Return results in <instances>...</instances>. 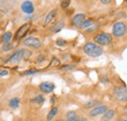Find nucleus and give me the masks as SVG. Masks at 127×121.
Masks as SVG:
<instances>
[{
	"mask_svg": "<svg viewBox=\"0 0 127 121\" xmlns=\"http://www.w3.org/2000/svg\"><path fill=\"white\" fill-rule=\"evenodd\" d=\"M83 50L85 52V54L91 58H97L100 57L103 54V49L100 45H97L95 43L92 42H87L85 43V45L83 47Z\"/></svg>",
	"mask_w": 127,
	"mask_h": 121,
	"instance_id": "nucleus-1",
	"label": "nucleus"
},
{
	"mask_svg": "<svg viewBox=\"0 0 127 121\" xmlns=\"http://www.w3.org/2000/svg\"><path fill=\"white\" fill-rule=\"evenodd\" d=\"M112 95L115 98V100L121 103L127 102V88L125 87H122V86L114 87L112 90Z\"/></svg>",
	"mask_w": 127,
	"mask_h": 121,
	"instance_id": "nucleus-2",
	"label": "nucleus"
},
{
	"mask_svg": "<svg viewBox=\"0 0 127 121\" xmlns=\"http://www.w3.org/2000/svg\"><path fill=\"white\" fill-rule=\"evenodd\" d=\"M94 41L95 43H97L98 45H110L112 41V38H111V35L109 33H106V32H102V33H99L97 34L95 37H94Z\"/></svg>",
	"mask_w": 127,
	"mask_h": 121,
	"instance_id": "nucleus-3",
	"label": "nucleus"
},
{
	"mask_svg": "<svg viewBox=\"0 0 127 121\" xmlns=\"http://www.w3.org/2000/svg\"><path fill=\"white\" fill-rule=\"evenodd\" d=\"M127 31V26L123 22L115 23L112 27V34L115 37H122Z\"/></svg>",
	"mask_w": 127,
	"mask_h": 121,
	"instance_id": "nucleus-4",
	"label": "nucleus"
},
{
	"mask_svg": "<svg viewBox=\"0 0 127 121\" xmlns=\"http://www.w3.org/2000/svg\"><path fill=\"white\" fill-rule=\"evenodd\" d=\"M24 53H25V49H19V50H17V51H15L8 58V61L10 63H18V62H20L23 59H25Z\"/></svg>",
	"mask_w": 127,
	"mask_h": 121,
	"instance_id": "nucleus-5",
	"label": "nucleus"
},
{
	"mask_svg": "<svg viewBox=\"0 0 127 121\" xmlns=\"http://www.w3.org/2000/svg\"><path fill=\"white\" fill-rule=\"evenodd\" d=\"M23 44L27 47L30 48H34V49H38L41 47V42L39 39L34 38V37H28L23 41Z\"/></svg>",
	"mask_w": 127,
	"mask_h": 121,
	"instance_id": "nucleus-6",
	"label": "nucleus"
},
{
	"mask_svg": "<svg viewBox=\"0 0 127 121\" xmlns=\"http://www.w3.org/2000/svg\"><path fill=\"white\" fill-rule=\"evenodd\" d=\"M108 111V107L107 106H104V105H100V106H96L94 108H92L89 112V115L91 117H95V116H98L100 114H104Z\"/></svg>",
	"mask_w": 127,
	"mask_h": 121,
	"instance_id": "nucleus-7",
	"label": "nucleus"
},
{
	"mask_svg": "<svg viewBox=\"0 0 127 121\" xmlns=\"http://www.w3.org/2000/svg\"><path fill=\"white\" fill-rule=\"evenodd\" d=\"M21 8H22V11L24 13L29 14V15H31L34 12V6H33L32 1H30V0L24 1L22 3V5H21Z\"/></svg>",
	"mask_w": 127,
	"mask_h": 121,
	"instance_id": "nucleus-8",
	"label": "nucleus"
},
{
	"mask_svg": "<svg viewBox=\"0 0 127 121\" xmlns=\"http://www.w3.org/2000/svg\"><path fill=\"white\" fill-rule=\"evenodd\" d=\"M86 20V15L85 14H76L71 20V25L77 29H79L82 23Z\"/></svg>",
	"mask_w": 127,
	"mask_h": 121,
	"instance_id": "nucleus-9",
	"label": "nucleus"
},
{
	"mask_svg": "<svg viewBox=\"0 0 127 121\" xmlns=\"http://www.w3.org/2000/svg\"><path fill=\"white\" fill-rule=\"evenodd\" d=\"M30 28H31V25L30 24H24L19 30H17L16 34H15V39L19 40L22 37H24L26 35V33L28 32V30H30Z\"/></svg>",
	"mask_w": 127,
	"mask_h": 121,
	"instance_id": "nucleus-10",
	"label": "nucleus"
},
{
	"mask_svg": "<svg viewBox=\"0 0 127 121\" xmlns=\"http://www.w3.org/2000/svg\"><path fill=\"white\" fill-rule=\"evenodd\" d=\"M39 89H40V91H42L43 93H45V94H49V93L53 92V90L55 89V85L53 83L49 82V81H45V82L40 83Z\"/></svg>",
	"mask_w": 127,
	"mask_h": 121,
	"instance_id": "nucleus-11",
	"label": "nucleus"
},
{
	"mask_svg": "<svg viewBox=\"0 0 127 121\" xmlns=\"http://www.w3.org/2000/svg\"><path fill=\"white\" fill-rule=\"evenodd\" d=\"M57 15V10L56 9H54V10H52V11H50L49 13L47 14V16L45 17V19H44V23H43V26H48L54 19H55V17Z\"/></svg>",
	"mask_w": 127,
	"mask_h": 121,
	"instance_id": "nucleus-12",
	"label": "nucleus"
},
{
	"mask_svg": "<svg viewBox=\"0 0 127 121\" xmlns=\"http://www.w3.org/2000/svg\"><path fill=\"white\" fill-rule=\"evenodd\" d=\"M114 115H115V111L113 109H108V111L104 113V115L102 116L101 121H110L114 117Z\"/></svg>",
	"mask_w": 127,
	"mask_h": 121,
	"instance_id": "nucleus-13",
	"label": "nucleus"
},
{
	"mask_svg": "<svg viewBox=\"0 0 127 121\" xmlns=\"http://www.w3.org/2000/svg\"><path fill=\"white\" fill-rule=\"evenodd\" d=\"M100 104H101V102L98 101V100H91V101H89V102L84 104V108H86V109L94 108L96 106H100Z\"/></svg>",
	"mask_w": 127,
	"mask_h": 121,
	"instance_id": "nucleus-14",
	"label": "nucleus"
},
{
	"mask_svg": "<svg viewBox=\"0 0 127 121\" xmlns=\"http://www.w3.org/2000/svg\"><path fill=\"white\" fill-rule=\"evenodd\" d=\"M65 121H80L77 113L75 111H68L66 113V120Z\"/></svg>",
	"mask_w": 127,
	"mask_h": 121,
	"instance_id": "nucleus-15",
	"label": "nucleus"
},
{
	"mask_svg": "<svg viewBox=\"0 0 127 121\" xmlns=\"http://www.w3.org/2000/svg\"><path fill=\"white\" fill-rule=\"evenodd\" d=\"M12 37H13L12 32L11 31H6L5 33L2 34L1 41H2V43H8V42H10V40L12 39Z\"/></svg>",
	"mask_w": 127,
	"mask_h": 121,
	"instance_id": "nucleus-16",
	"label": "nucleus"
},
{
	"mask_svg": "<svg viewBox=\"0 0 127 121\" xmlns=\"http://www.w3.org/2000/svg\"><path fill=\"white\" fill-rule=\"evenodd\" d=\"M57 113H58V107H57V106H53V107L50 109L49 113L47 114V120L48 121L53 120L54 117L57 115Z\"/></svg>",
	"mask_w": 127,
	"mask_h": 121,
	"instance_id": "nucleus-17",
	"label": "nucleus"
},
{
	"mask_svg": "<svg viewBox=\"0 0 127 121\" xmlns=\"http://www.w3.org/2000/svg\"><path fill=\"white\" fill-rule=\"evenodd\" d=\"M63 28H64V21H58V22L51 28V31H52V32H59Z\"/></svg>",
	"mask_w": 127,
	"mask_h": 121,
	"instance_id": "nucleus-18",
	"label": "nucleus"
},
{
	"mask_svg": "<svg viewBox=\"0 0 127 121\" xmlns=\"http://www.w3.org/2000/svg\"><path fill=\"white\" fill-rule=\"evenodd\" d=\"M20 102H21L20 98H18V97L12 98L10 100V102H9V106L11 108H13V109H16V108H18V106H20Z\"/></svg>",
	"mask_w": 127,
	"mask_h": 121,
	"instance_id": "nucleus-19",
	"label": "nucleus"
},
{
	"mask_svg": "<svg viewBox=\"0 0 127 121\" xmlns=\"http://www.w3.org/2000/svg\"><path fill=\"white\" fill-rule=\"evenodd\" d=\"M32 103H34V104H37V105H42L44 102H45V98L42 96V95H37L36 97L32 98Z\"/></svg>",
	"mask_w": 127,
	"mask_h": 121,
	"instance_id": "nucleus-20",
	"label": "nucleus"
},
{
	"mask_svg": "<svg viewBox=\"0 0 127 121\" xmlns=\"http://www.w3.org/2000/svg\"><path fill=\"white\" fill-rule=\"evenodd\" d=\"M14 43H11V42H8V43H3V45L1 47V51L2 52H8V51H11L13 48H14Z\"/></svg>",
	"mask_w": 127,
	"mask_h": 121,
	"instance_id": "nucleus-21",
	"label": "nucleus"
},
{
	"mask_svg": "<svg viewBox=\"0 0 127 121\" xmlns=\"http://www.w3.org/2000/svg\"><path fill=\"white\" fill-rule=\"evenodd\" d=\"M93 24H94V20H92V19L85 20V21L82 23V25L80 26L79 29H87V28H90Z\"/></svg>",
	"mask_w": 127,
	"mask_h": 121,
	"instance_id": "nucleus-22",
	"label": "nucleus"
},
{
	"mask_svg": "<svg viewBox=\"0 0 127 121\" xmlns=\"http://www.w3.org/2000/svg\"><path fill=\"white\" fill-rule=\"evenodd\" d=\"M73 68H75V64L73 63H70V64H64L60 67L61 70L63 71H69V70H72Z\"/></svg>",
	"mask_w": 127,
	"mask_h": 121,
	"instance_id": "nucleus-23",
	"label": "nucleus"
},
{
	"mask_svg": "<svg viewBox=\"0 0 127 121\" xmlns=\"http://www.w3.org/2000/svg\"><path fill=\"white\" fill-rule=\"evenodd\" d=\"M66 41L64 40V39H63V38H58L57 40H56V44L58 46H60V47H64V46L66 45Z\"/></svg>",
	"mask_w": 127,
	"mask_h": 121,
	"instance_id": "nucleus-24",
	"label": "nucleus"
},
{
	"mask_svg": "<svg viewBox=\"0 0 127 121\" xmlns=\"http://www.w3.org/2000/svg\"><path fill=\"white\" fill-rule=\"evenodd\" d=\"M69 4H70V0H63L61 3V7H62V9L65 10L69 6Z\"/></svg>",
	"mask_w": 127,
	"mask_h": 121,
	"instance_id": "nucleus-25",
	"label": "nucleus"
},
{
	"mask_svg": "<svg viewBox=\"0 0 127 121\" xmlns=\"http://www.w3.org/2000/svg\"><path fill=\"white\" fill-rule=\"evenodd\" d=\"M39 70L38 69H30V70H27L23 73V75H32V74H36Z\"/></svg>",
	"mask_w": 127,
	"mask_h": 121,
	"instance_id": "nucleus-26",
	"label": "nucleus"
},
{
	"mask_svg": "<svg viewBox=\"0 0 127 121\" xmlns=\"http://www.w3.org/2000/svg\"><path fill=\"white\" fill-rule=\"evenodd\" d=\"M100 79H101V81H102V83H104V84H108L109 83V78L107 77V75H102L100 77Z\"/></svg>",
	"mask_w": 127,
	"mask_h": 121,
	"instance_id": "nucleus-27",
	"label": "nucleus"
},
{
	"mask_svg": "<svg viewBox=\"0 0 127 121\" xmlns=\"http://www.w3.org/2000/svg\"><path fill=\"white\" fill-rule=\"evenodd\" d=\"M31 56H32V52L29 51V50H25V53H24L25 59H26V58H29V57H31Z\"/></svg>",
	"mask_w": 127,
	"mask_h": 121,
	"instance_id": "nucleus-28",
	"label": "nucleus"
},
{
	"mask_svg": "<svg viewBox=\"0 0 127 121\" xmlns=\"http://www.w3.org/2000/svg\"><path fill=\"white\" fill-rule=\"evenodd\" d=\"M44 60H45V56H44V55L38 56V59H37V61H38V62H42V61H44Z\"/></svg>",
	"mask_w": 127,
	"mask_h": 121,
	"instance_id": "nucleus-29",
	"label": "nucleus"
},
{
	"mask_svg": "<svg viewBox=\"0 0 127 121\" xmlns=\"http://www.w3.org/2000/svg\"><path fill=\"white\" fill-rule=\"evenodd\" d=\"M0 74H1V76L3 77V76H6V75H8V70H1V72H0Z\"/></svg>",
	"mask_w": 127,
	"mask_h": 121,
	"instance_id": "nucleus-30",
	"label": "nucleus"
},
{
	"mask_svg": "<svg viewBox=\"0 0 127 121\" xmlns=\"http://www.w3.org/2000/svg\"><path fill=\"white\" fill-rule=\"evenodd\" d=\"M101 2L104 4V5H108L111 2V0H101Z\"/></svg>",
	"mask_w": 127,
	"mask_h": 121,
	"instance_id": "nucleus-31",
	"label": "nucleus"
},
{
	"mask_svg": "<svg viewBox=\"0 0 127 121\" xmlns=\"http://www.w3.org/2000/svg\"><path fill=\"white\" fill-rule=\"evenodd\" d=\"M80 121H88V119L84 117V118H81V119H80Z\"/></svg>",
	"mask_w": 127,
	"mask_h": 121,
	"instance_id": "nucleus-32",
	"label": "nucleus"
},
{
	"mask_svg": "<svg viewBox=\"0 0 127 121\" xmlns=\"http://www.w3.org/2000/svg\"><path fill=\"white\" fill-rule=\"evenodd\" d=\"M124 113H125V115L127 116V107H125V109H124Z\"/></svg>",
	"mask_w": 127,
	"mask_h": 121,
	"instance_id": "nucleus-33",
	"label": "nucleus"
},
{
	"mask_svg": "<svg viewBox=\"0 0 127 121\" xmlns=\"http://www.w3.org/2000/svg\"><path fill=\"white\" fill-rule=\"evenodd\" d=\"M55 121H64L63 119H57V120H55Z\"/></svg>",
	"mask_w": 127,
	"mask_h": 121,
	"instance_id": "nucleus-34",
	"label": "nucleus"
},
{
	"mask_svg": "<svg viewBox=\"0 0 127 121\" xmlns=\"http://www.w3.org/2000/svg\"><path fill=\"white\" fill-rule=\"evenodd\" d=\"M15 121H22V120H15Z\"/></svg>",
	"mask_w": 127,
	"mask_h": 121,
	"instance_id": "nucleus-35",
	"label": "nucleus"
},
{
	"mask_svg": "<svg viewBox=\"0 0 127 121\" xmlns=\"http://www.w3.org/2000/svg\"><path fill=\"white\" fill-rule=\"evenodd\" d=\"M123 121H127V120H123Z\"/></svg>",
	"mask_w": 127,
	"mask_h": 121,
	"instance_id": "nucleus-36",
	"label": "nucleus"
},
{
	"mask_svg": "<svg viewBox=\"0 0 127 121\" xmlns=\"http://www.w3.org/2000/svg\"><path fill=\"white\" fill-rule=\"evenodd\" d=\"M125 1H127V0H125Z\"/></svg>",
	"mask_w": 127,
	"mask_h": 121,
	"instance_id": "nucleus-37",
	"label": "nucleus"
}]
</instances>
